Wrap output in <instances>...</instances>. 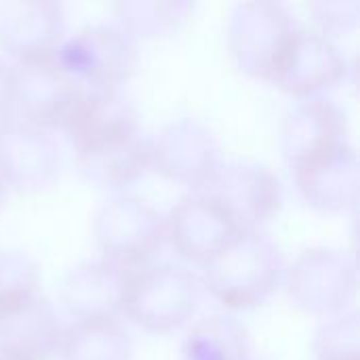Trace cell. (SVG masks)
Listing matches in <instances>:
<instances>
[{
	"instance_id": "6da1fadb",
	"label": "cell",
	"mask_w": 360,
	"mask_h": 360,
	"mask_svg": "<svg viewBox=\"0 0 360 360\" xmlns=\"http://www.w3.org/2000/svg\"><path fill=\"white\" fill-rule=\"evenodd\" d=\"M202 268L211 295L238 310L259 306L285 278V257L264 232H240Z\"/></svg>"
},
{
	"instance_id": "7a4b0ae2",
	"label": "cell",
	"mask_w": 360,
	"mask_h": 360,
	"mask_svg": "<svg viewBox=\"0 0 360 360\" xmlns=\"http://www.w3.org/2000/svg\"><path fill=\"white\" fill-rule=\"evenodd\" d=\"M200 287L173 264H146L129 272L122 314L150 333H173L196 312Z\"/></svg>"
},
{
	"instance_id": "3957f363",
	"label": "cell",
	"mask_w": 360,
	"mask_h": 360,
	"mask_svg": "<svg viewBox=\"0 0 360 360\" xmlns=\"http://www.w3.org/2000/svg\"><path fill=\"white\" fill-rule=\"evenodd\" d=\"M55 61L89 89H114L135 74L139 51L118 23H89L59 44Z\"/></svg>"
},
{
	"instance_id": "277c9868",
	"label": "cell",
	"mask_w": 360,
	"mask_h": 360,
	"mask_svg": "<svg viewBox=\"0 0 360 360\" xmlns=\"http://www.w3.org/2000/svg\"><path fill=\"white\" fill-rule=\"evenodd\" d=\"M93 234L105 262L131 272L158 253L167 238V219L137 196H118L99 207Z\"/></svg>"
},
{
	"instance_id": "5b68a950",
	"label": "cell",
	"mask_w": 360,
	"mask_h": 360,
	"mask_svg": "<svg viewBox=\"0 0 360 360\" xmlns=\"http://www.w3.org/2000/svg\"><path fill=\"white\" fill-rule=\"evenodd\" d=\"M196 192L211 198L240 232H262L283 207L281 179L270 169L249 162H219Z\"/></svg>"
},
{
	"instance_id": "8992f818",
	"label": "cell",
	"mask_w": 360,
	"mask_h": 360,
	"mask_svg": "<svg viewBox=\"0 0 360 360\" xmlns=\"http://www.w3.org/2000/svg\"><path fill=\"white\" fill-rule=\"evenodd\" d=\"M293 32V17L283 2L251 0L234 6L226 38L238 68L268 80Z\"/></svg>"
},
{
	"instance_id": "52a82bcc",
	"label": "cell",
	"mask_w": 360,
	"mask_h": 360,
	"mask_svg": "<svg viewBox=\"0 0 360 360\" xmlns=\"http://www.w3.org/2000/svg\"><path fill=\"white\" fill-rule=\"evenodd\" d=\"M291 302L312 316L340 314L356 291L354 259L335 249H308L285 270Z\"/></svg>"
},
{
	"instance_id": "ba28073f",
	"label": "cell",
	"mask_w": 360,
	"mask_h": 360,
	"mask_svg": "<svg viewBox=\"0 0 360 360\" xmlns=\"http://www.w3.org/2000/svg\"><path fill=\"white\" fill-rule=\"evenodd\" d=\"M15 105L23 120L40 129L65 131L78 112L89 86L70 76L55 57L13 68Z\"/></svg>"
},
{
	"instance_id": "9c48e42d",
	"label": "cell",
	"mask_w": 360,
	"mask_h": 360,
	"mask_svg": "<svg viewBox=\"0 0 360 360\" xmlns=\"http://www.w3.org/2000/svg\"><path fill=\"white\" fill-rule=\"evenodd\" d=\"M346 70V57L327 34L295 27L268 80L295 97L310 99L342 82Z\"/></svg>"
},
{
	"instance_id": "30bf717a",
	"label": "cell",
	"mask_w": 360,
	"mask_h": 360,
	"mask_svg": "<svg viewBox=\"0 0 360 360\" xmlns=\"http://www.w3.org/2000/svg\"><path fill=\"white\" fill-rule=\"evenodd\" d=\"M59 146L40 127L25 120L0 124V179L23 194H40L59 177Z\"/></svg>"
},
{
	"instance_id": "8fae6325",
	"label": "cell",
	"mask_w": 360,
	"mask_h": 360,
	"mask_svg": "<svg viewBox=\"0 0 360 360\" xmlns=\"http://www.w3.org/2000/svg\"><path fill=\"white\" fill-rule=\"evenodd\" d=\"M74 152L84 181L103 190L124 188L152 167L150 141L139 127L95 135L74 143Z\"/></svg>"
},
{
	"instance_id": "7c38bea8",
	"label": "cell",
	"mask_w": 360,
	"mask_h": 360,
	"mask_svg": "<svg viewBox=\"0 0 360 360\" xmlns=\"http://www.w3.org/2000/svg\"><path fill=\"white\" fill-rule=\"evenodd\" d=\"M152 167L167 179L200 190L219 165L213 133L194 118H179L150 141Z\"/></svg>"
},
{
	"instance_id": "4fadbf2b",
	"label": "cell",
	"mask_w": 360,
	"mask_h": 360,
	"mask_svg": "<svg viewBox=\"0 0 360 360\" xmlns=\"http://www.w3.org/2000/svg\"><path fill=\"white\" fill-rule=\"evenodd\" d=\"M63 4L55 0H2L0 44L19 63L55 57L63 42Z\"/></svg>"
},
{
	"instance_id": "5bb4252c",
	"label": "cell",
	"mask_w": 360,
	"mask_h": 360,
	"mask_svg": "<svg viewBox=\"0 0 360 360\" xmlns=\"http://www.w3.org/2000/svg\"><path fill=\"white\" fill-rule=\"evenodd\" d=\"M238 234L234 221L200 192L184 196L167 219V236L175 253L200 266L211 262Z\"/></svg>"
},
{
	"instance_id": "9a60e30c",
	"label": "cell",
	"mask_w": 360,
	"mask_h": 360,
	"mask_svg": "<svg viewBox=\"0 0 360 360\" xmlns=\"http://www.w3.org/2000/svg\"><path fill=\"white\" fill-rule=\"evenodd\" d=\"M63 327L53 304L34 293L0 310V354L13 360H46L59 350Z\"/></svg>"
},
{
	"instance_id": "2e32d148",
	"label": "cell",
	"mask_w": 360,
	"mask_h": 360,
	"mask_svg": "<svg viewBox=\"0 0 360 360\" xmlns=\"http://www.w3.org/2000/svg\"><path fill=\"white\" fill-rule=\"evenodd\" d=\"M346 112L323 97L300 101L285 118L283 148L293 167L348 146Z\"/></svg>"
},
{
	"instance_id": "e0dca14e",
	"label": "cell",
	"mask_w": 360,
	"mask_h": 360,
	"mask_svg": "<svg viewBox=\"0 0 360 360\" xmlns=\"http://www.w3.org/2000/svg\"><path fill=\"white\" fill-rule=\"evenodd\" d=\"M129 272L93 259L76 264L61 281V302L76 321H116L122 312Z\"/></svg>"
},
{
	"instance_id": "ac0fdd59",
	"label": "cell",
	"mask_w": 360,
	"mask_h": 360,
	"mask_svg": "<svg viewBox=\"0 0 360 360\" xmlns=\"http://www.w3.org/2000/svg\"><path fill=\"white\" fill-rule=\"evenodd\" d=\"M293 173L297 190L310 207L327 213H342L356 205L360 167L359 156L350 143L293 167Z\"/></svg>"
},
{
	"instance_id": "d6986e66",
	"label": "cell",
	"mask_w": 360,
	"mask_h": 360,
	"mask_svg": "<svg viewBox=\"0 0 360 360\" xmlns=\"http://www.w3.org/2000/svg\"><path fill=\"white\" fill-rule=\"evenodd\" d=\"M57 352L61 360H129L131 340L118 321H76Z\"/></svg>"
},
{
	"instance_id": "ffe728a7",
	"label": "cell",
	"mask_w": 360,
	"mask_h": 360,
	"mask_svg": "<svg viewBox=\"0 0 360 360\" xmlns=\"http://www.w3.org/2000/svg\"><path fill=\"white\" fill-rule=\"evenodd\" d=\"M184 360H251L249 333L234 316L200 319L186 335Z\"/></svg>"
},
{
	"instance_id": "44dd1931",
	"label": "cell",
	"mask_w": 360,
	"mask_h": 360,
	"mask_svg": "<svg viewBox=\"0 0 360 360\" xmlns=\"http://www.w3.org/2000/svg\"><path fill=\"white\" fill-rule=\"evenodd\" d=\"M118 25L133 38L173 36L194 11L186 0H129L114 6Z\"/></svg>"
},
{
	"instance_id": "7402d4cb",
	"label": "cell",
	"mask_w": 360,
	"mask_h": 360,
	"mask_svg": "<svg viewBox=\"0 0 360 360\" xmlns=\"http://www.w3.org/2000/svg\"><path fill=\"white\" fill-rule=\"evenodd\" d=\"M40 268L23 251H0V310L38 293Z\"/></svg>"
},
{
	"instance_id": "603a6c76",
	"label": "cell",
	"mask_w": 360,
	"mask_h": 360,
	"mask_svg": "<svg viewBox=\"0 0 360 360\" xmlns=\"http://www.w3.org/2000/svg\"><path fill=\"white\" fill-rule=\"evenodd\" d=\"M319 360H360L359 314H340L325 323L314 342Z\"/></svg>"
},
{
	"instance_id": "cb8c5ba5",
	"label": "cell",
	"mask_w": 360,
	"mask_h": 360,
	"mask_svg": "<svg viewBox=\"0 0 360 360\" xmlns=\"http://www.w3.org/2000/svg\"><path fill=\"white\" fill-rule=\"evenodd\" d=\"M312 11L325 32L331 34H342L359 25L360 4L356 0H323L312 4Z\"/></svg>"
},
{
	"instance_id": "d4e9b609",
	"label": "cell",
	"mask_w": 360,
	"mask_h": 360,
	"mask_svg": "<svg viewBox=\"0 0 360 360\" xmlns=\"http://www.w3.org/2000/svg\"><path fill=\"white\" fill-rule=\"evenodd\" d=\"M15 108V78L13 68L0 57V124L11 120Z\"/></svg>"
},
{
	"instance_id": "484cf974",
	"label": "cell",
	"mask_w": 360,
	"mask_h": 360,
	"mask_svg": "<svg viewBox=\"0 0 360 360\" xmlns=\"http://www.w3.org/2000/svg\"><path fill=\"white\" fill-rule=\"evenodd\" d=\"M4 200H6V186H4L2 179H0V211H2V207H4Z\"/></svg>"
},
{
	"instance_id": "4316f807",
	"label": "cell",
	"mask_w": 360,
	"mask_h": 360,
	"mask_svg": "<svg viewBox=\"0 0 360 360\" xmlns=\"http://www.w3.org/2000/svg\"><path fill=\"white\" fill-rule=\"evenodd\" d=\"M0 360H13V359H6V356H2V354H0Z\"/></svg>"
}]
</instances>
